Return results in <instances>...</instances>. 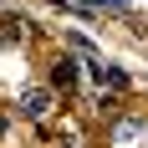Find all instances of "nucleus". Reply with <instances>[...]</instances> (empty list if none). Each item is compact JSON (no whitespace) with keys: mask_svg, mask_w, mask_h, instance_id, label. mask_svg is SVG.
<instances>
[{"mask_svg":"<svg viewBox=\"0 0 148 148\" xmlns=\"http://www.w3.org/2000/svg\"><path fill=\"white\" fill-rule=\"evenodd\" d=\"M46 107H51V92L46 87H26L21 102H15V112H21V118H46Z\"/></svg>","mask_w":148,"mask_h":148,"instance_id":"obj_1","label":"nucleus"},{"mask_svg":"<svg viewBox=\"0 0 148 148\" xmlns=\"http://www.w3.org/2000/svg\"><path fill=\"white\" fill-rule=\"evenodd\" d=\"M31 31H36V26H26L21 15H0V41H5V46H21Z\"/></svg>","mask_w":148,"mask_h":148,"instance_id":"obj_2","label":"nucleus"},{"mask_svg":"<svg viewBox=\"0 0 148 148\" xmlns=\"http://www.w3.org/2000/svg\"><path fill=\"white\" fill-rule=\"evenodd\" d=\"M77 72H82L77 56H56L51 61V87H77Z\"/></svg>","mask_w":148,"mask_h":148,"instance_id":"obj_3","label":"nucleus"},{"mask_svg":"<svg viewBox=\"0 0 148 148\" xmlns=\"http://www.w3.org/2000/svg\"><path fill=\"white\" fill-rule=\"evenodd\" d=\"M66 46H72L77 56H87V61H102V51H97V46H92L87 36H82V31H66Z\"/></svg>","mask_w":148,"mask_h":148,"instance_id":"obj_4","label":"nucleus"},{"mask_svg":"<svg viewBox=\"0 0 148 148\" xmlns=\"http://www.w3.org/2000/svg\"><path fill=\"white\" fill-rule=\"evenodd\" d=\"M92 10H128V0H92Z\"/></svg>","mask_w":148,"mask_h":148,"instance_id":"obj_5","label":"nucleus"},{"mask_svg":"<svg viewBox=\"0 0 148 148\" xmlns=\"http://www.w3.org/2000/svg\"><path fill=\"white\" fill-rule=\"evenodd\" d=\"M0 133H5V118H0Z\"/></svg>","mask_w":148,"mask_h":148,"instance_id":"obj_6","label":"nucleus"}]
</instances>
